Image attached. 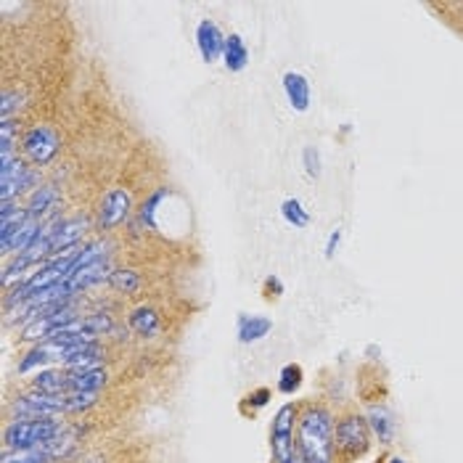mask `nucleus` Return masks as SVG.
I'll use <instances>...</instances> for the list:
<instances>
[{
	"mask_svg": "<svg viewBox=\"0 0 463 463\" xmlns=\"http://www.w3.org/2000/svg\"><path fill=\"white\" fill-rule=\"evenodd\" d=\"M365 419H368L371 434H373L384 448L394 445V439H397V416H394L384 402L371 405V408L365 411Z\"/></svg>",
	"mask_w": 463,
	"mask_h": 463,
	"instance_id": "nucleus-12",
	"label": "nucleus"
},
{
	"mask_svg": "<svg viewBox=\"0 0 463 463\" xmlns=\"http://www.w3.org/2000/svg\"><path fill=\"white\" fill-rule=\"evenodd\" d=\"M30 390H37L43 394H56V397H67L70 394V371L64 365H48L35 371V376L30 379Z\"/></svg>",
	"mask_w": 463,
	"mask_h": 463,
	"instance_id": "nucleus-11",
	"label": "nucleus"
},
{
	"mask_svg": "<svg viewBox=\"0 0 463 463\" xmlns=\"http://www.w3.org/2000/svg\"><path fill=\"white\" fill-rule=\"evenodd\" d=\"M284 93L288 107L294 109L297 114H305L310 111V104H313V88H310V80L302 74V71H286L284 74Z\"/></svg>",
	"mask_w": 463,
	"mask_h": 463,
	"instance_id": "nucleus-13",
	"label": "nucleus"
},
{
	"mask_svg": "<svg viewBox=\"0 0 463 463\" xmlns=\"http://www.w3.org/2000/svg\"><path fill=\"white\" fill-rule=\"evenodd\" d=\"M61 194H59V188L56 185H51V183H43L40 188H35L27 199H24V207H27V213L30 217H35V220H45V217H51V214H56L61 210Z\"/></svg>",
	"mask_w": 463,
	"mask_h": 463,
	"instance_id": "nucleus-14",
	"label": "nucleus"
},
{
	"mask_svg": "<svg viewBox=\"0 0 463 463\" xmlns=\"http://www.w3.org/2000/svg\"><path fill=\"white\" fill-rule=\"evenodd\" d=\"M64 431L67 424L61 419H11L3 429V450H35L59 439Z\"/></svg>",
	"mask_w": 463,
	"mask_h": 463,
	"instance_id": "nucleus-3",
	"label": "nucleus"
},
{
	"mask_svg": "<svg viewBox=\"0 0 463 463\" xmlns=\"http://www.w3.org/2000/svg\"><path fill=\"white\" fill-rule=\"evenodd\" d=\"M299 402H284L270 421V463H302L297 448Z\"/></svg>",
	"mask_w": 463,
	"mask_h": 463,
	"instance_id": "nucleus-5",
	"label": "nucleus"
},
{
	"mask_svg": "<svg viewBox=\"0 0 463 463\" xmlns=\"http://www.w3.org/2000/svg\"><path fill=\"white\" fill-rule=\"evenodd\" d=\"M109 288L122 297H136L143 288V273L136 268H114L109 276Z\"/></svg>",
	"mask_w": 463,
	"mask_h": 463,
	"instance_id": "nucleus-18",
	"label": "nucleus"
},
{
	"mask_svg": "<svg viewBox=\"0 0 463 463\" xmlns=\"http://www.w3.org/2000/svg\"><path fill=\"white\" fill-rule=\"evenodd\" d=\"M128 328L138 336V339H156L165 331V316L159 307L141 302L138 307H133L128 313Z\"/></svg>",
	"mask_w": 463,
	"mask_h": 463,
	"instance_id": "nucleus-10",
	"label": "nucleus"
},
{
	"mask_svg": "<svg viewBox=\"0 0 463 463\" xmlns=\"http://www.w3.org/2000/svg\"><path fill=\"white\" fill-rule=\"evenodd\" d=\"M302 167H305V173H307L310 180L321 178V151L316 146H305L302 148Z\"/></svg>",
	"mask_w": 463,
	"mask_h": 463,
	"instance_id": "nucleus-23",
	"label": "nucleus"
},
{
	"mask_svg": "<svg viewBox=\"0 0 463 463\" xmlns=\"http://www.w3.org/2000/svg\"><path fill=\"white\" fill-rule=\"evenodd\" d=\"M336 413L321 400H302L297 416V448L305 463H336L334 456Z\"/></svg>",
	"mask_w": 463,
	"mask_h": 463,
	"instance_id": "nucleus-1",
	"label": "nucleus"
},
{
	"mask_svg": "<svg viewBox=\"0 0 463 463\" xmlns=\"http://www.w3.org/2000/svg\"><path fill=\"white\" fill-rule=\"evenodd\" d=\"M390 463H411V461H402V458H392Z\"/></svg>",
	"mask_w": 463,
	"mask_h": 463,
	"instance_id": "nucleus-27",
	"label": "nucleus"
},
{
	"mask_svg": "<svg viewBox=\"0 0 463 463\" xmlns=\"http://www.w3.org/2000/svg\"><path fill=\"white\" fill-rule=\"evenodd\" d=\"M3 463H56L53 456L48 453V448H35V450H19V453H8L3 450Z\"/></svg>",
	"mask_w": 463,
	"mask_h": 463,
	"instance_id": "nucleus-22",
	"label": "nucleus"
},
{
	"mask_svg": "<svg viewBox=\"0 0 463 463\" xmlns=\"http://www.w3.org/2000/svg\"><path fill=\"white\" fill-rule=\"evenodd\" d=\"M99 397L101 392H74L64 397L67 402V416H80V413H88L90 408L99 405Z\"/></svg>",
	"mask_w": 463,
	"mask_h": 463,
	"instance_id": "nucleus-21",
	"label": "nucleus"
},
{
	"mask_svg": "<svg viewBox=\"0 0 463 463\" xmlns=\"http://www.w3.org/2000/svg\"><path fill=\"white\" fill-rule=\"evenodd\" d=\"M64 416H67V402L64 397H56V394H43L27 387V392L8 400V421L11 419H64Z\"/></svg>",
	"mask_w": 463,
	"mask_h": 463,
	"instance_id": "nucleus-7",
	"label": "nucleus"
},
{
	"mask_svg": "<svg viewBox=\"0 0 463 463\" xmlns=\"http://www.w3.org/2000/svg\"><path fill=\"white\" fill-rule=\"evenodd\" d=\"M88 231H96V222L82 214H64L53 231H51V257H59L64 251L82 247L88 239Z\"/></svg>",
	"mask_w": 463,
	"mask_h": 463,
	"instance_id": "nucleus-8",
	"label": "nucleus"
},
{
	"mask_svg": "<svg viewBox=\"0 0 463 463\" xmlns=\"http://www.w3.org/2000/svg\"><path fill=\"white\" fill-rule=\"evenodd\" d=\"M273 331V321L268 316H247L241 313L236 321V336L241 345H257Z\"/></svg>",
	"mask_w": 463,
	"mask_h": 463,
	"instance_id": "nucleus-17",
	"label": "nucleus"
},
{
	"mask_svg": "<svg viewBox=\"0 0 463 463\" xmlns=\"http://www.w3.org/2000/svg\"><path fill=\"white\" fill-rule=\"evenodd\" d=\"M250 45H247V40L244 35H239V33H228L225 37V48H222V67L231 71V74H239V71H244L250 67Z\"/></svg>",
	"mask_w": 463,
	"mask_h": 463,
	"instance_id": "nucleus-15",
	"label": "nucleus"
},
{
	"mask_svg": "<svg viewBox=\"0 0 463 463\" xmlns=\"http://www.w3.org/2000/svg\"><path fill=\"white\" fill-rule=\"evenodd\" d=\"M225 37L228 35L220 30V24L214 19H210V16L199 19V24H196V48H199V56H202L204 64H214V61L222 59Z\"/></svg>",
	"mask_w": 463,
	"mask_h": 463,
	"instance_id": "nucleus-9",
	"label": "nucleus"
},
{
	"mask_svg": "<svg viewBox=\"0 0 463 463\" xmlns=\"http://www.w3.org/2000/svg\"><path fill=\"white\" fill-rule=\"evenodd\" d=\"M270 397H273V392H270L268 387H257V390H251V392L244 397V402L251 405V413H254V411L265 408V405L270 402Z\"/></svg>",
	"mask_w": 463,
	"mask_h": 463,
	"instance_id": "nucleus-24",
	"label": "nucleus"
},
{
	"mask_svg": "<svg viewBox=\"0 0 463 463\" xmlns=\"http://www.w3.org/2000/svg\"><path fill=\"white\" fill-rule=\"evenodd\" d=\"M70 371V394L74 392H101L107 390L111 376H109L107 365L104 368H82V371Z\"/></svg>",
	"mask_w": 463,
	"mask_h": 463,
	"instance_id": "nucleus-16",
	"label": "nucleus"
},
{
	"mask_svg": "<svg viewBox=\"0 0 463 463\" xmlns=\"http://www.w3.org/2000/svg\"><path fill=\"white\" fill-rule=\"evenodd\" d=\"M305 384V371L299 363H286L279 373V392L286 394V397H294V394L302 390Z\"/></svg>",
	"mask_w": 463,
	"mask_h": 463,
	"instance_id": "nucleus-19",
	"label": "nucleus"
},
{
	"mask_svg": "<svg viewBox=\"0 0 463 463\" xmlns=\"http://www.w3.org/2000/svg\"><path fill=\"white\" fill-rule=\"evenodd\" d=\"M339 247H342V228L336 225L331 233H328V239H326V260H334L336 257V251H339Z\"/></svg>",
	"mask_w": 463,
	"mask_h": 463,
	"instance_id": "nucleus-25",
	"label": "nucleus"
},
{
	"mask_svg": "<svg viewBox=\"0 0 463 463\" xmlns=\"http://www.w3.org/2000/svg\"><path fill=\"white\" fill-rule=\"evenodd\" d=\"M373 445V434L368 427L365 413H360L355 408H347L342 413H336V424H334V456L336 463H357L368 456Z\"/></svg>",
	"mask_w": 463,
	"mask_h": 463,
	"instance_id": "nucleus-2",
	"label": "nucleus"
},
{
	"mask_svg": "<svg viewBox=\"0 0 463 463\" xmlns=\"http://www.w3.org/2000/svg\"><path fill=\"white\" fill-rule=\"evenodd\" d=\"M302 463H305V461H302Z\"/></svg>",
	"mask_w": 463,
	"mask_h": 463,
	"instance_id": "nucleus-28",
	"label": "nucleus"
},
{
	"mask_svg": "<svg viewBox=\"0 0 463 463\" xmlns=\"http://www.w3.org/2000/svg\"><path fill=\"white\" fill-rule=\"evenodd\" d=\"M262 294H265L268 299H279V297L284 294V284H281V279H279V276H268V279H265V284H262Z\"/></svg>",
	"mask_w": 463,
	"mask_h": 463,
	"instance_id": "nucleus-26",
	"label": "nucleus"
},
{
	"mask_svg": "<svg viewBox=\"0 0 463 463\" xmlns=\"http://www.w3.org/2000/svg\"><path fill=\"white\" fill-rule=\"evenodd\" d=\"M61 148H64V136L51 122H35L27 130H22L19 151H22L24 162L35 170L48 167L61 154Z\"/></svg>",
	"mask_w": 463,
	"mask_h": 463,
	"instance_id": "nucleus-4",
	"label": "nucleus"
},
{
	"mask_svg": "<svg viewBox=\"0 0 463 463\" xmlns=\"http://www.w3.org/2000/svg\"><path fill=\"white\" fill-rule=\"evenodd\" d=\"M281 217L291 228H307L310 225V213L305 210V204L294 196H288L281 202Z\"/></svg>",
	"mask_w": 463,
	"mask_h": 463,
	"instance_id": "nucleus-20",
	"label": "nucleus"
},
{
	"mask_svg": "<svg viewBox=\"0 0 463 463\" xmlns=\"http://www.w3.org/2000/svg\"><path fill=\"white\" fill-rule=\"evenodd\" d=\"M136 210L138 207H136L133 191L128 185H111L96 204V214H93L96 231L101 236L114 233L117 228H122L125 222H130L136 217Z\"/></svg>",
	"mask_w": 463,
	"mask_h": 463,
	"instance_id": "nucleus-6",
	"label": "nucleus"
}]
</instances>
